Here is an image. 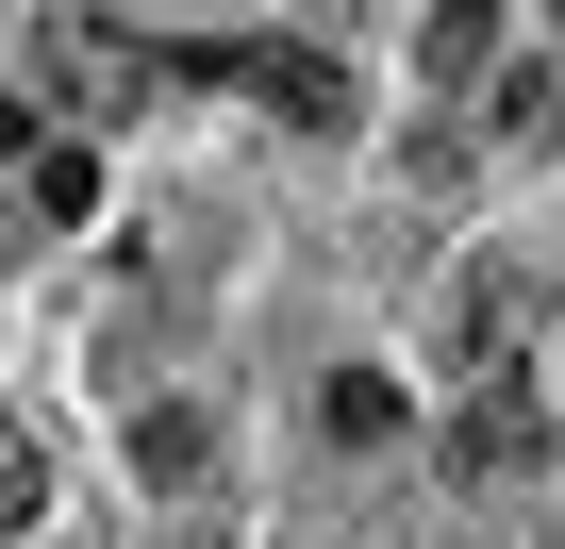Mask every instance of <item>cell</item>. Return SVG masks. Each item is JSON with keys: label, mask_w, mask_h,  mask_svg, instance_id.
<instances>
[{"label": "cell", "mask_w": 565, "mask_h": 549, "mask_svg": "<svg viewBox=\"0 0 565 549\" xmlns=\"http://www.w3.org/2000/svg\"><path fill=\"white\" fill-rule=\"evenodd\" d=\"M34 84H51L67 117H134V101H150V51L100 18V0H51V18H34Z\"/></svg>", "instance_id": "obj_2"}, {"label": "cell", "mask_w": 565, "mask_h": 549, "mask_svg": "<svg viewBox=\"0 0 565 549\" xmlns=\"http://www.w3.org/2000/svg\"><path fill=\"white\" fill-rule=\"evenodd\" d=\"M233 84H249L282 134H350V67H333V51H282V34H266V51H233Z\"/></svg>", "instance_id": "obj_4"}, {"label": "cell", "mask_w": 565, "mask_h": 549, "mask_svg": "<svg viewBox=\"0 0 565 549\" xmlns=\"http://www.w3.org/2000/svg\"><path fill=\"white\" fill-rule=\"evenodd\" d=\"M18 183H34V217H100V150H84V134H34Z\"/></svg>", "instance_id": "obj_6"}, {"label": "cell", "mask_w": 565, "mask_h": 549, "mask_svg": "<svg viewBox=\"0 0 565 549\" xmlns=\"http://www.w3.org/2000/svg\"><path fill=\"white\" fill-rule=\"evenodd\" d=\"M548 549H565V516H548Z\"/></svg>", "instance_id": "obj_11"}, {"label": "cell", "mask_w": 565, "mask_h": 549, "mask_svg": "<svg viewBox=\"0 0 565 549\" xmlns=\"http://www.w3.org/2000/svg\"><path fill=\"white\" fill-rule=\"evenodd\" d=\"M317 416H333V450H383V433H399V383H383V367H350Z\"/></svg>", "instance_id": "obj_9"}, {"label": "cell", "mask_w": 565, "mask_h": 549, "mask_svg": "<svg viewBox=\"0 0 565 549\" xmlns=\"http://www.w3.org/2000/svg\"><path fill=\"white\" fill-rule=\"evenodd\" d=\"M134 466H150V483H200V466H216V416H200V400L134 416Z\"/></svg>", "instance_id": "obj_7"}, {"label": "cell", "mask_w": 565, "mask_h": 549, "mask_svg": "<svg viewBox=\"0 0 565 549\" xmlns=\"http://www.w3.org/2000/svg\"><path fill=\"white\" fill-rule=\"evenodd\" d=\"M416 84H433V101L499 84V0H433V18H416Z\"/></svg>", "instance_id": "obj_5"}, {"label": "cell", "mask_w": 565, "mask_h": 549, "mask_svg": "<svg viewBox=\"0 0 565 549\" xmlns=\"http://www.w3.org/2000/svg\"><path fill=\"white\" fill-rule=\"evenodd\" d=\"M34 516H51V450H34V433H18V416H0V549H18V532H34Z\"/></svg>", "instance_id": "obj_8"}, {"label": "cell", "mask_w": 565, "mask_h": 549, "mask_svg": "<svg viewBox=\"0 0 565 549\" xmlns=\"http://www.w3.org/2000/svg\"><path fill=\"white\" fill-rule=\"evenodd\" d=\"M499 134H515V150H532V134H565V84H548V67H515V84H499Z\"/></svg>", "instance_id": "obj_10"}, {"label": "cell", "mask_w": 565, "mask_h": 549, "mask_svg": "<svg viewBox=\"0 0 565 549\" xmlns=\"http://www.w3.org/2000/svg\"><path fill=\"white\" fill-rule=\"evenodd\" d=\"M532 317H548V284H532L515 250H482L466 300H449V367H466V383H532Z\"/></svg>", "instance_id": "obj_3"}, {"label": "cell", "mask_w": 565, "mask_h": 549, "mask_svg": "<svg viewBox=\"0 0 565 549\" xmlns=\"http://www.w3.org/2000/svg\"><path fill=\"white\" fill-rule=\"evenodd\" d=\"M433 466H449L466 499H499V483H548V383H466V400L433 416Z\"/></svg>", "instance_id": "obj_1"}]
</instances>
